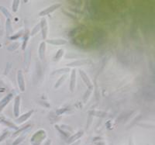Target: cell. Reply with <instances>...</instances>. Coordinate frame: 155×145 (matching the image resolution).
I'll return each instance as SVG.
<instances>
[{
  "label": "cell",
  "instance_id": "obj_1",
  "mask_svg": "<svg viewBox=\"0 0 155 145\" xmlns=\"http://www.w3.org/2000/svg\"><path fill=\"white\" fill-rule=\"evenodd\" d=\"M46 136L47 134L45 130H41L33 136L32 139L30 140V142L33 145H40L42 143L43 140L46 138Z\"/></svg>",
  "mask_w": 155,
  "mask_h": 145
},
{
  "label": "cell",
  "instance_id": "obj_19",
  "mask_svg": "<svg viewBox=\"0 0 155 145\" xmlns=\"http://www.w3.org/2000/svg\"><path fill=\"white\" fill-rule=\"evenodd\" d=\"M0 10L2 11V12H3V14L5 15L6 17L8 18V19H9V18H11V14L9 13V11L7 10V9H5V7H3V6H0Z\"/></svg>",
  "mask_w": 155,
  "mask_h": 145
},
{
  "label": "cell",
  "instance_id": "obj_11",
  "mask_svg": "<svg viewBox=\"0 0 155 145\" xmlns=\"http://www.w3.org/2000/svg\"><path fill=\"white\" fill-rule=\"evenodd\" d=\"M83 134H84V131H78V132L76 133L75 134L71 136V137H69L68 140V143L69 144H71V143H74V142L77 141V140H79L80 137H81L83 136Z\"/></svg>",
  "mask_w": 155,
  "mask_h": 145
},
{
  "label": "cell",
  "instance_id": "obj_8",
  "mask_svg": "<svg viewBox=\"0 0 155 145\" xmlns=\"http://www.w3.org/2000/svg\"><path fill=\"white\" fill-rule=\"evenodd\" d=\"M45 53H46V42L43 41L39 47V57L42 61L45 60Z\"/></svg>",
  "mask_w": 155,
  "mask_h": 145
},
{
  "label": "cell",
  "instance_id": "obj_13",
  "mask_svg": "<svg viewBox=\"0 0 155 145\" xmlns=\"http://www.w3.org/2000/svg\"><path fill=\"white\" fill-rule=\"evenodd\" d=\"M27 132H28V131H26V132H24V133H22L21 135H20V137H18L17 139H16L13 143H12V145H18L21 143V142L24 140L25 138H26Z\"/></svg>",
  "mask_w": 155,
  "mask_h": 145
},
{
  "label": "cell",
  "instance_id": "obj_10",
  "mask_svg": "<svg viewBox=\"0 0 155 145\" xmlns=\"http://www.w3.org/2000/svg\"><path fill=\"white\" fill-rule=\"evenodd\" d=\"M79 73H80V75H81V78H82L83 81H84V82H85V83L86 84V85H88L89 88L90 87L93 86L92 81H91V79L88 78V74H87L85 71H83V70H79Z\"/></svg>",
  "mask_w": 155,
  "mask_h": 145
},
{
  "label": "cell",
  "instance_id": "obj_20",
  "mask_svg": "<svg viewBox=\"0 0 155 145\" xmlns=\"http://www.w3.org/2000/svg\"><path fill=\"white\" fill-rule=\"evenodd\" d=\"M9 131H5V132H4V133H2L1 136H0V143L3 141V140H5V139L8 137V136H9Z\"/></svg>",
  "mask_w": 155,
  "mask_h": 145
},
{
  "label": "cell",
  "instance_id": "obj_21",
  "mask_svg": "<svg viewBox=\"0 0 155 145\" xmlns=\"http://www.w3.org/2000/svg\"><path fill=\"white\" fill-rule=\"evenodd\" d=\"M40 30H41V25H40V24L37 25V26H35V27L34 28V30L31 31V34H30V35H31V36L35 35L37 33H38V31Z\"/></svg>",
  "mask_w": 155,
  "mask_h": 145
},
{
  "label": "cell",
  "instance_id": "obj_3",
  "mask_svg": "<svg viewBox=\"0 0 155 145\" xmlns=\"http://www.w3.org/2000/svg\"><path fill=\"white\" fill-rule=\"evenodd\" d=\"M17 82L19 88L22 92H25V80L22 71L19 70L17 73Z\"/></svg>",
  "mask_w": 155,
  "mask_h": 145
},
{
  "label": "cell",
  "instance_id": "obj_2",
  "mask_svg": "<svg viewBox=\"0 0 155 145\" xmlns=\"http://www.w3.org/2000/svg\"><path fill=\"white\" fill-rule=\"evenodd\" d=\"M40 25H41V33H42L43 39H47L48 34V25L45 18H42V20H41V23H40Z\"/></svg>",
  "mask_w": 155,
  "mask_h": 145
},
{
  "label": "cell",
  "instance_id": "obj_7",
  "mask_svg": "<svg viewBox=\"0 0 155 145\" xmlns=\"http://www.w3.org/2000/svg\"><path fill=\"white\" fill-rule=\"evenodd\" d=\"M76 87V70L73 69L71 74V79H70V91L73 92L75 89Z\"/></svg>",
  "mask_w": 155,
  "mask_h": 145
},
{
  "label": "cell",
  "instance_id": "obj_25",
  "mask_svg": "<svg viewBox=\"0 0 155 145\" xmlns=\"http://www.w3.org/2000/svg\"><path fill=\"white\" fill-rule=\"evenodd\" d=\"M8 145H12V144H10V143H9V144H8Z\"/></svg>",
  "mask_w": 155,
  "mask_h": 145
},
{
  "label": "cell",
  "instance_id": "obj_24",
  "mask_svg": "<svg viewBox=\"0 0 155 145\" xmlns=\"http://www.w3.org/2000/svg\"><path fill=\"white\" fill-rule=\"evenodd\" d=\"M51 140H48L44 145H51Z\"/></svg>",
  "mask_w": 155,
  "mask_h": 145
},
{
  "label": "cell",
  "instance_id": "obj_6",
  "mask_svg": "<svg viewBox=\"0 0 155 145\" xmlns=\"http://www.w3.org/2000/svg\"><path fill=\"white\" fill-rule=\"evenodd\" d=\"M12 97H13V93H9L1 100V102H0V113L2 111V110L5 108V106L9 104Z\"/></svg>",
  "mask_w": 155,
  "mask_h": 145
},
{
  "label": "cell",
  "instance_id": "obj_9",
  "mask_svg": "<svg viewBox=\"0 0 155 145\" xmlns=\"http://www.w3.org/2000/svg\"><path fill=\"white\" fill-rule=\"evenodd\" d=\"M33 113H34V110H30V111L27 112V113H26L25 114H23V116H21L20 117H19L18 119H16V124H23V122L27 121V120H28V119L31 117V115L33 114Z\"/></svg>",
  "mask_w": 155,
  "mask_h": 145
},
{
  "label": "cell",
  "instance_id": "obj_15",
  "mask_svg": "<svg viewBox=\"0 0 155 145\" xmlns=\"http://www.w3.org/2000/svg\"><path fill=\"white\" fill-rule=\"evenodd\" d=\"M1 123H2L3 124H5V126H8V127H9L10 128H12V129L16 130H18V127H16L15 124H12V123H9V121L7 120H1Z\"/></svg>",
  "mask_w": 155,
  "mask_h": 145
},
{
  "label": "cell",
  "instance_id": "obj_4",
  "mask_svg": "<svg viewBox=\"0 0 155 145\" xmlns=\"http://www.w3.org/2000/svg\"><path fill=\"white\" fill-rule=\"evenodd\" d=\"M61 4L60 3H56V4H54L53 5H51L50 7H48L46 9H44V10L41 11L40 13H39V16H46V15L49 14V13H51V12H53L54 11L56 10L57 9L61 6Z\"/></svg>",
  "mask_w": 155,
  "mask_h": 145
},
{
  "label": "cell",
  "instance_id": "obj_17",
  "mask_svg": "<svg viewBox=\"0 0 155 145\" xmlns=\"http://www.w3.org/2000/svg\"><path fill=\"white\" fill-rule=\"evenodd\" d=\"M19 3H20V2L19 1H18V0H15L14 2H12V11L14 12H17L18 9H19Z\"/></svg>",
  "mask_w": 155,
  "mask_h": 145
},
{
  "label": "cell",
  "instance_id": "obj_14",
  "mask_svg": "<svg viewBox=\"0 0 155 145\" xmlns=\"http://www.w3.org/2000/svg\"><path fill=\"white\" fill-rule=\"evenodd\" d=\"M30 33L28 31L25 33L24 36H23V45H22V49L25 50L26 48H27V42L29 41V37H30Z\"/></svg>",
  "mask_w": 155,
  "mask_h": 145
},
{
  "label": "cell",
  "instance_id": "obj_23",
  "mask_svg": "<svg viewBox=\"0 0 155 145\" xmlns=\"http://www.w3.org/2000/svg\"><path fill=\"white\" fill-rule=\"evenodd\" d=\"M80 143V140H77V141L74 142V143H71V145H79Z\"/></svg>",
  "mask_w": 155,
  "mask_h": 145
},
{
  "label": "cell",
  "instance_id": "obj_16",
  "mask_svg": "<svg viewBox=\"0 0 155 145\" xmlns=\"http://www.w3.org/2000/svg\"><path fill=\"white\" fill-rule=\"evenodd\" d=\"M64 50H63V49L59 50V51H58L56 53V55H55L54 61L60 60V59L62 58V56L64 55Z\"/></svg>",
  "mask_w": 155,
  "mask_h": 145
},
{
  "label": "cell",
  "instance_id": "obj_5",
  "mask_svg": "<svg viewBox=\"0 0 155 145\" xmlns=\"http://www.w3.org/2000/svg\"><path fill=\"white\" fill-rule=\"evenodd\" d=\"M20 103H21V98L20 96H17L15 98L14 107H13V113L16 117H18L20 113Z\"/></svg>",
  "mask_w": 155,
  "mask_h": 145
},
{
  "label": "cell",
  "instance_id": "obj_22",
  "mask_svg": "<svg viewBox=\"0 0 155 145\" xmlns=\"http://www.w3.org/2000/svg\"><path fill=\"white\" fill-rule=\"evenodd\" d=\"M129 145H135L134 138H133L132 137H130V139H129Z\"/></svg>",
  "mask_w": 155,
  "mask_h": 145
},
{
  "label": "cell",
  "instance_id": "obj_18",
  "mask_svg": "<svg viewBox=\"0 0 155 145\" xmlns=\"http://www.w3.org/2000/svg\"><path fill=\"white\" fill-rule=\"evenodd\" d=\"M67 78V76L66 75H63L62 77H61L60 79L58 80V82L56 83V85H55V88H58L59 86H61V84H63V82L64 81V80Z\"/></svg>",
  "mask_w": 155,
  "mask_h": 145
},
{
  "label": "cell",
  "instance_id": "obj_12",
  "mask_svg": "<svg viewBox=\"0 0 155 145\" xmlns=\"http://www.w3.org/2000/svg\"><path fill=\"white\" fill-rule=\"evenodd\" d=\"M47 42L53 45H64V44H66L68 43V41H66V40H64V39H57V40H49V41H48Z\"/></svg>",
  "mask_w": 155,
  "mask_h": 145
}]
</instances>
